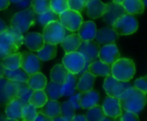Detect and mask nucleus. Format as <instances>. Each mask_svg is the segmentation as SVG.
<instances>
[{"mask_svg": "<svg viewBox=\"0 0 147 121\" xmlns=\"http://www.w3.org/2000/svg\"><path fill=\"white\" fill-rule=\"evenodd\" d=\"M123 111L140 114L146 104V94L135 89L134 86L126 89L118 98Z\"/></svg>", "mask_w": 147, "mask_h": 121, "instance_id": "nucleus-1", "label": "nucleus"}, {"mask_svg": "<svg viewBox=\"0 0 147 121\" xmlns=\"http://www.w3.org/2000/svg\"><path fill=\"white\" fill-rule=\"evenodd\" d=\"M135 72V64L130 58H120L111 65V76L121 82H129Z\"/></svg>", "mask_w": 147, "mask_h": 121, "instance_id": "nucleus-2", "label": "nucleus"}, {"mask_svg": "<svg viewBox=\"0 0 147 121\" xmlns=\"http://www.w3.org/2000/svg\"><path fill=\"white\" fill-rule=\"evenodd\" d=\"M36 14L30 6L29 8L16 13L10 21V27L18 30L22 34H25L35 24Z\"/></svg>", "mask_w": 147, "mask_h": 121, "instance_id": "nucleus-3", "label": "nucleus"}, {"mask_svg": "<svg viewBox=\"0 0 147 121\" xmlns=\"http://www.w3.org/2000/svg\"><path fill=\"white\" fill-rule=\"evenodd\" d=\"M42 36L45 43L53 45L59 44L64 38L68 35L67 30L61 25L59 21L51 22L43 28Z\"/></svg>", "mask_w": 147, "mask_h": 121, "instance_id": "nucleus-4", "label": "nucleus"}, {"mask_svg": "<svg viewBox=\"0 0 147 121\" xmlns=\"http://www.w3.org/2000/svg\"><path fill=\"white\" fill-rule=\"evenodd\" d=\"M111 27L118 35H129L137 31L139 23L134 15L126 13L119 17Z\"/></svg>", "mask_w": 147, "mask_h": 121, "instance_id": "nucleus-5", "label": "nucleus"}, {"mask_svg": "<svg viewBox=\"0 0 147 121\" xmlns=\"http://www.w3.org/2000/svg\"><path fill=\"white\" fill-rule=\"evenodd\" d=\"M62 65L70 73L78 75L84 68L86 62L83 55L76 51L65 53L62 59Z\"/></svg>", "mask_w": 147, "mask_h": 121, "instance_id": "nucleus-6", "label": "nucleus"}, {"mask_svg": "<svg viewBox=\"0 0 147 121\" xmlns=\"http://www.w3.org/2000/svg\"><path fill=\"white\" fill-rule=\"evenodd\" d=\"M59 21L66 30L76 32L83 22V16L79 12L68 9L59 15Z\"/></svg>", "mask_w": 147, "mask_h": 121, "instance_id": "nucleus-7", "label": "nucleus"}, {"mask_svg": "<svg viewBox=\"0 0 147 121\" xmlns=\"http://www.w3.org/2000/svg\"><path fill=\"white\" fill-rule=\"evenodd\" d=\"M133 87V85L129 82H121L115 77H113L111 75L105 77L104 83H103V89L106 92V94L109 96L119 98L120 95L127 89Z\"/></svg>", "mask_w": 147, "mask_h": 121, "instance_id": "nucleus-8", "label": "nucleus"}, {"mask_svg": "<svg viewBox=\"0 0 147 121\" xmlns=\"http://www.w3.org/2000/svg\"><path fill=\"white\" fill-rule=\"evenodd\" d=\"M100 47V45L94 40H85L82 41L77 52L83 55V57L85 59L86 65H90V63L98 58Z\"/></svg>", "mask_w": 147, "mask_h": 121, "instance_id": "nucleus-9", "label": "nucleus"}, {"mask_svg": "<svg viewBox=\"0 0 147 121\" xmlns=\"http://www.w3.org/2000/svg\"><path fill=\"white\" fill-rule=\"evenodd\" d=\"M21 68L30 76L40 71V60L35 54L30 52H21Z\"/></svg>", "mask_w": 147, "mask_h": 121, "instance_id": "nucleus-10", "label": "nucleus"}, {"mask_svg": "<svg viewBox=\"0 0 147 121\" xmlns=\"http://www.w3.org/2000/svg\"><path fill=\"white\" fill-rule=\"evenodd\" d=\"M127 12L121 3L111 2L106 4V10L102 15V21L109 26L112 24L121 15H125Z\"/></svg>", "mask_w": 147, "mask_h": 121, "instance_id": "nucleus-11", "label": "nucleus"}, {"mask_svg": "<svg viewBox=\"0 0 147 121\" xmlns=\"http://www.w3.org/2000/svg\"><path fill=\"white\" fill-rule=\"evenodd\" d=\"M120 57H121L120 51L115 43L104 45L100 47L99 54H98L99 59L110 66L117 59H119Z\"/></svg>", "mask_w": 147, "mask_h": 121, "instance_id": "nucleus-12", "label": "nucleus"}, {"mask_svg": "<svg viewBox=\"0 0 147 121\" xmlns=\"http://www.w3.org/2000/svg\"><path fill=\"white\" fill-rule=\"evenodd\" d=\"M102 108L103 109L105 115L109 118H114V119L120 118V116L123 112V110L121 108L119 99L109 95L103 100Z\"/></svg>", "mask_w": 147, "mask_h": 121, "instance_id": "nucleus-13", "label": "nucleus"}, {"mask_svg": "<svg viewBox=\"0 0 147 121\" xmlns=\"http://www.w3.org/2000/svg\"><path fill=\"white\" fill-rule=\"evenodd\" d=\"M28 103H25L21 99L16 97L10 100L5 107V115L6 118L14 119L22 121V108Z\"/></svg>", "mask_w": 147, "mask_h": 121, "instance_id": "nucleus-14", "label": "nucleus"}, {"mask_svg": "<svg viewBox=\"0 0 147 121\" xmlns=\"http://www.w3.org/2000/svg\"><path fill=\"white\" fill-rule=\"evenodd\" d=\"M118 37L119 35L113 29V28L110 26H108V27L100 28L99 30H96L95 41H96L99 45L104 46V45L115 43L117 40Z\"/></svg>", "mask_w": 147, "mask_h": 121, "instance_id": "nucleus-15", "label": "nucleus"}, {"mask_svg": "<svg viewBox=\"0 0 147 121\" xmlns=\"http://www.w3.org/2000/svg\"><path fill=\"white\" fill-rule=\"evenodd\" d=\"M23 43L30 51L38 52L43 47L45 41L41 34L37 32H31L24 36Z\"/></svg>", "mask_w": 147, "mask_h": 121, "instance_id": "nucleus-16", "label": "nucleus"}, {"mask_svg": "<svg viewBox=\"0 0 147 121\" xmlns=\"http://www.w3.org/2000/svg\"><path fill=\"white\" fill-rule=\"evenodd\" d=\"M87 15L91 19L102 17L106 10V3L101 0H90L85 5Z\"/></svg>", "mask_w": 147, "mask_h": 121, "instance_id": "nucleus-17", "label": "nucleus"}, {"mask_svg": "<svg viewBox=\"0 0 147 121\" xmlns=\"http://www.w3.org/2000/svg\"><path fill=\"white\" fill-rule=\"evenodd\" d=\"M99 101H100V95L95 89L80 93L81 109H89L97 105L99 103Z\"/></svg>", "mask_w": 147, "mask_h": 121, "instance_id": "nucleus-18", "label": "nucleus"}, {"mask_svg": "<svg viewBox=\"0 0 147 121\" xmlns=\"http://www.w3.org/2000/svg\"><path fill=\"white\" fill-rule=\"evenodd\" d=\"M90 73L96 77H108L111 75V66L103 63L102 61L95 60L88 65V70Z\"/></svg>", "mask_w": 147, "mask_h": 121, "instance_id": "nucleus-19", "label": "nucleus"}, {"mask_svg": "<svg viewBox=\"0 0 147 121\" xmlns=\"http://www.w3.org/2000/svg\"><path fill=\"white\" fill-rule=\"evenodd\" d=\"M96 25L93 21L83 22L80 25L78 31V35L80 36L83 41L85 40H93L96 33Z\"/></svg>", "mask_w": 147, "mask_h": 121, "instance_id": "nucleus-20", "label": "nucleus"}, {"mask_svg": "<svg viewBox=\"0 0 147 121\" xmlns=\"http://www.w3.org/2000/svg\"><path fill=\"white\" fill-rule=\"evenodd\" d=\"M82 41L83 40L78 34H71L66 35L59 44L61 45L65 52L69 53L78 51Z\"/></svg>", "mask_w": 147, "mask_h": 121, "instance_id": "nucleus-21", "label": "nucleus"}, {"mask_svg": "<svg viewBox=\"0 0 147 121\" xmlns=\"http://www.w3.org/2000/svg\"><path fill=\"white\" fill-rule=\"evenodd\" d=\"M95 81H96V77L87 71L80 75L78 82L77 83L76 89L78 91H79V93L91 90L94 88Z\"/></svg>", "mask_w": 147, "mask_h": 121, "instance_id": "nucleus-22", "label": "nucleus"}, {"mask_svg": "<svg viewBox=\"0 0 147 121\" xmlns=\"http://www.w3.org/2000/svg\"><path fill=\"white\" fill-rule=\"evenodd\" d=\"M38 113L48 117L54 118L59 115L60 113V103L58 101L54 100H47V102L40 108H38Z\"/></svg>", "mask_w": 147, "mask_h": 121, "instance_id": "nucleus-23", "label": "nucleus"}, {"mask_svg": "<svg viewBox=\"0 0 147 121\" xmlns=\"http://www.w3.org/2000/svg\"><path fill=\"white\" fill-rule=\"evenodd\" d=\"M77 83H78V77L77 75L72 73H68V76L64 82V83L61 84V92L62 96H71L76 93L77 90Z\"/></svg>", "mask_w": 147, "mask_h": 121, "instance_id": "nucleus-24", "label": "nucleus"}, {"mask_svg": "<svg viewBox=\"0 0 147 121\" xmlns=\"http://www.w3.org/2000/svg\"><path fill=\"white\" fill-rule=\"evenodd\" d=\"M27 83L33 90H42L46 87L47 80L45 75L39 71L30 75L27 81Z\"/></svg>", "mask_w": 147, "mask_h": 121, "instance_id": "nucleus-25", "label": "nucleus"}, {"mask_svg": "<svg viewBox=\"0 0 147 121\" xmlns=\"http://www.w3.org/2000/svg\"><path fill=\"white\" fill-rule=\"evenodd\" d=\"M0 51L7 54L8 56L18 51V48L14 44L6 31L0 34Z\"/></svg>", "mask_w": 147, "mask_h": 121, "instance_id": "nucleus-26", "label": "nucleus"}, {"mask_svg": "<svg viewBox=\"0 0 147 121\" xmlns=\"http://www.w3.org/2000/svg\"><path fill=\"white\" fill-rule=\"evenodd\" d=\"M57 55V46L45 43L43 47L37 52V57L40 61H49L51 59H53Z\"/></svg>", "mask_w": 147, "mask_h": 121, "instance_id": "nucleus-27", "label": "nucleus"}, {"mask_svg": "<svg viewBox=\"0 0 147 121\" xmlns=\"http://www.w3.org/2000/svg\"><path fill=\"white\" fill-rule=\"evenodd\" d=\"M121 4L126 12L130 15L142 14L145 9V4L142 0H124Z\"/></svg>", "mask_w": 147, "mask_h": 121, "instance_id": "nucleus-28", "label": "nucleus"}, {"mask_svg": "<svg viewBox=\"0 0 147 121\" xmlns=\"http://www.w3.org/2000/svg\"><path fill=\"white\" fill-rule=\"evenodd\" d=\"M68 73L69 71L65 69V67L63 65H56L53 67L50 72L51 81L62 84L65 81Z\"/></svg>", "mask_w": 147, "mask_h": 121, "instance_id": "nucleus-29", "label": "nucleus"}, {"mask_svg": "<svg viewBox=\"0 0 147 121\" xmlns=\"http://www.w3.org/2000/svg\"><path fill=\"white\" fill-rule=\"evenodd\" d=\"M3 77L13 82H22V83H27L29 75L22 69V68H18L14 71H9V70H4V75Z\"/></svg>", "mask_w": 147, "mask_h": 121, "instance_id": "nucleus-30", "label": "nucleus"}, {"mask_svg": "<svg viewBox=\"0 0 147 121\" xmlns=\"http://www.w3.org/2000/svg\"><path fill=\"white\" fill-rule=\"evenodd\" d=\"M44 92L48 100H54L58 101L62 97L61 92V84L54 83L53 81L47 83L46 87L44 88Z\"/></svg>", "mask_w": 147, "mask_h": 121, "instance_id": "nucleus-31", "label": "nucleus"}, {"mask_svg": "<svg viewBox=\"0 0 147 121\" xmlns=\"http://www.w3.org/2000/svg\"><path fill=\"white\" fill-rule=\"evenodd\" d=\"M1 63L4 69L14 71L21 67V52H15L12 53L6 58H4L3 60H1Z\"/></svg>", "mask_w": 147, "mask_h": 121, "instance_id": "nucleus-32", "label": "nucleus"}, {"mask_svg": "<svg viewBox=\"0 0 147 121\" xmlns=\"http://www.w3.org/2000/svg\"><path fill=\"white\" fill-rule=\"evenodd\" d=\"M47 97L44 92V90H33L29 99H28V103L34 107L35 108H41L47 102Z\"/></svg>", "mask_w": 147, "mask_h": 121, "instance_id": "nucleus-33", "label": "nucleus"}, {"mask_svg": "<svg viewBox=\"0 0 147 121\" xmlns=\"http://www.w3.org/2000/svg\"><path fill=\"white\" fill-rule=\"evenodd\" d=\"M85 116L88 121H102L106 117L102 106L98 104L87 109Z\"/></svg>", "mask_w": 147, "mask_h": 121, "instance_id": "nucleus-34", "label": "nucleus"}, {"mask_svg": "<svg viewBox=\"0 0 147 121\" xmlns=\"http://www.w3.org/2000/svg\"><path fill=\"white\" fill-rule=\"evenodd\" d=\"M76 111H77L76 108L70 102L69 100L60 103V113H59L60 117H62L67 120L71 121L72 118L76 114Z\"/></svg>", "mask_w": 147, "mask_h": 121, "instance_id": "nucleus-35", "label": "nucleus"}, {"mask_svg": "<svg viewBox=\"0 0 147 121\" xmlns=\"http://www.w3.org/2000/svg\"><path fill=\"white\" fill-rule=\"evenodd\" d=\"M18 83V91L16 97L23 101L25 103H28V99L33 92V89L28 85L27 83L17 82Z\"/></svg>", "mask_w": 147, "mask_h": 121, "instance_id": "nucleus-36", "label": "nucleus"}, {"mask_svg": "<svg viewBox=\"0 0 147 121\" xmlns=\"http://www.w3.org/2000/svg\"><path fill=\"white\" fill-rule=\"evenodd\" d=\"M30 6L36 15L50 10V0H31Z\"/></svg>", "mask_w": 147, "mask_h": 121, "instance_id": "nucleus-37", "label": "nucleus"}, {"mask_svg": "<svg viewBox=\"0 0 147 121\" xmlns=\"http://www.w3.org/2000/svg\"><path fill=\"white\" fill-rule=\"evenodd\" d=\"M36 20L41 26L44 27L51 22L59 21V15H57L56 13L50 9L45 13L36 15Z\"/></svg>", "mask_w": 147, "mask_h": 121, "instance_id": "nucleus-38", "label": "nucleus"}, {"mask_svg": "<svg viewBox=\"0 0 147 121\" xmlns=\"http://www.w3.org/2000/svg\"><path fill=\"white\" fill-rule=\"evenodd\" d=\"M37 114H38L37 108L28 103L22 108V121H34L37 117Z\"/></svg>", "mask_w": 147, "mask_h": 121, "instance_id": "nucleus-39", "label": "nucleus"}, {"mask_svg": "<svg viewBox=\"0 0 147 121\" xmlns=\"http://www.w3.org/2000/svg\"><path fill=\"white\" fill-rule=\"evenodd\" d=\"M6 32L9 35V37L11 38V40L14 42V44L19 49L22 46V45L23 44V40H24L23 34H22L21 32H19L16 29H14L11 27H8Z\"/></svg>", "mask_w": 147, "mask_h": 121, "instance_id": "nucleus-40", "label": "nucleus"}, {"mask_svg": "<svg viewBox=\"0 0 147 121\" xmlns=\"http://www.w3.org/2000/svg\"><path fill=\"white\" fill-rule=\"evenodd\" d=\"M69 9L67 0H50V9L57 15Z\"/></svg>", "mask_w": 147, "mask_h": 121, "instance_id": "nucleus-41", "label": "nucleus"}, {"mask_svg": "<svg viewBox=\"0 0 147 121\" xmlns=\"http://www.w3.org/2000/svg\"><path fill=\"white\" fill-rule=\"evenodd\" d=\"M4 91H5V94L9 101L16 98L17 95V91H18L17 82H13V81L8 80L4 86Z\"/></svg>", "mask_w": 147, "mask_h": 121, "instance_id": "nucleus-42", "label": "nucleus"}, {"mask_svg": "<svg viewBox=\"0 0 147 121\" xmlns=\"http://www.w3.org/2000/svg\"><path fill=\"white\" fill-rule=\"evenodd\" d=\"M69 9L77 11V12H82L85 9L86 2L84 0H67Z\"/></svg>", "mask_w": 147, "mask_h": 121, "instance_id": "nucleus-43", "label": "nucleus"}, {"mask_svg": "<svg viewBox=\"0 0 147 121\" xmlns=\"http://www.w3.org/2000/svg\"><path fill=\"white\" fill-rule=\"evenodd\" d=\"M7 81L8 79H6L4 77H0V106H3V105L6 106V104L9 102L4 91V86Z\"/></svg>", "mask_w": 147, "mask_h": 121, "instance_id": "nucleus-44", "label": "nucleus"}, {"mask_svg": "<svg viewBox=\"0 0 147 121\" xmlns=\"http://www.w3.org/2000/svg\"><path fill=\"white\" fill-rule=\"evenodd\" d=\"M134 87L140 91H142L143 93L146 94L147 93V81L146 77H140L138 79L135 80Z\"/></svg>", "mask_w": 147, "mask_h": 121, "instance_id": "nucleus-45", "label": "nucleus"}, {"mask_svg": "<svg viewBox=\"0 0 147 121\" xmlns=\"http://www.w3.org/2000/svg\"><path fill=\"white\" fill-rule=\"evenodd\" d=\"M119 121H140L139 115L131 112L124 111L119 118Z\"/></svg>", "mask_w": 147, "mask_h": 121, "instance_id": "nucleus-46", "label": "nucleus"}, {"mask_svg": "<svg viewBox=\"0 0 147 121\" xmlns=\"http://www.w3.org/2000/svg\"><path fill=\"white\" fill-rule=\"evenodd\" d=\"M69 101L74 106V108H76V110H79L81 109L80 107V93L78 94H74L71 96H69Z\"/></svg>", "mask_w": 147, "mask_h": 121, "instance_id": "nucleus-47", "label": "nucleus"}, {"mask_svg": "<svg viewBox=\"0 0 147 121\" xmlns=\"http://www.w3.org/2000/svg\"><path fill=\"white\" fill-rule=\"evenodd\" d=\"M30 3H31V0H21V1H19L17 3H15L16 8L21 9L22 10L29 8L30 7Z\"/></svg>", "mask_w": 147, "mask_h": 121, "instance_id": "nucleus-48", "label": "nucleus"}, {"mask_svg": "<svg viewBox=\"0 0 147 121\" xmlns=\"http://www.w3.org/2000/svg\"><path fill=\"white\" fill-rule=\"evenodd\" d=\"M34 121H53V119L48 118V117H47V116H45V115L38 113L37 117L35 118V120Z\"/></svg>", "mask_w": 147, "mask_h": 121, "instance_id": "nucleus-49", "label": "nucleus"}, {"mask_svg": "<svg viewBox=\"0 0 147 121\" xmlns=\"http://www.w3.org/2000/svg\"><path fill=\"white\" fill-rule=\"evenodd\" d=\"M10 0H0V10L5 9L9 6Z\"/></svg>", "mask_w": 147, "mask_h": 121, "instance_id": "nucleus-50", "label": "nucleus"}, {"mask_svg": "<svg viewBox=\"0 0 147 121\" xmlns=\"http://www.w3.org/2000/svg\"><path fill=\"white\" fill-rule=\"evenodd\" d=\"M71 121H88L85 115L83 114H75V116L72 118Z\"/></svg>", "mask_w": 147, "mask_h": 121, "instance_id": "nucleus-51", "label": "nucleus"}, {"mask_svg": "<svg viewBox=\"0 0 147 121\" xmlns=\"http://www.w3.org/2000/svg\"><path fill=\"white\" fill-rule=\"evenodd\" d=\"M8 28V26L6 25V23L4 22V21H3L2 19H0V34L5 32Z\"/></svg>", "mask_w": 147, "mask_h": 121, "instance_id": "nucleus-52", "label": "nucleus"}, {"mask_svg": "<svg viewBox=\"0 0 147 121\" xmlns=\"http://www.w3.org/2000/svg\"><path fill=\"white\" fill-rule=\"evenodd\" d=\"M53 121H71V120H65V119H64V118H62V117H60V116L59 115V116H56V117L53 118Z\"/></svg>", "mask_w": 147, "mask_h": 121, "instance_id": "nucleus-53", "label": "nucleus"}, {"mask_svg": "<svg viewBox=\"0 0 147 121\" xmlns=\"http://www.w3.org/2000/svg\"><path fill=\"white\" fill-rule=\"evenodd\" d=\"M4 67L3 66V65H2V63H1V61H0V77H3V75H4Z\"/></svg>", "mask_w": 147, "mask_h": 121, "instance_id": "nucleus-54", "label": "nucleus"}, {"mask_svg": "<svg viewBox=\"0 0 147 121\" xmlns=\"http://www.w3.org/2000/svg\"><path fill=\"white\" fill-rule=\"evenodd\" d=\"M102 121H119V118L117 119H114V118H109V117H105V119Z\"/></svg>", "mask_w": 147, "mask_h": 121, "instance_id": "nucleus-55", "label": "nucleus"}, {"mask_svg": "<svg viewBox=\"0 0 147 121\" xmlns=\"http://www.w3.org/2000/svg\"><path fill=\"white\" fill-rule=\"evenodd\" d=\"M7 56H8L7 54H5V53H3V52H1V51H0V61H1V60H3V59L4 58H6Z\"/></svg>", "mask_w": 147, "mask_h": 121, "instance_id": "nucleus-56", "label": "nucleus"}, {"mask_svg": "<svg viewBox=\"0 0 147 121\" xmlns=\"http://www.w3.org/2000/svg\"><path fill=\"white\" fill-rule=\"evenodd\" d=\"M5 119H6V117H4L3 114H0V121H4L5 120Z\"/></svg>", "mask_w": 147, "mask_h": 121, "instance_id": "nucleus-57", "label": "nucleus"}, {"mask_svg": "<svg viewBox=\"0 0 147 121\" xmlns=\"http://www.w3.org/2000/svg\"><path fill=\"white\" fill-rule=\"evenodd\" d=\"M4 121H19V120H14V119H9V118H6Z\"/></svg>", "mask_w": 147, "mask_h": 121, "instance_id": "nucleus-58", "label": "nucleus"}, {"mask_svg": "<svg viewBox=\"0 0 147 121\" xmlns=\"http://www.w3.org/2000/svg\"><path fill=\"white\" fill-rule=\"evenodd\" d=\"M124 0H113V2L115 3H121Z\"/></svg>", "mask_w": 147, "mask_h": 121, "instance_id": "nucleus-59", "label": "nucleus"}, {"mask_svg": "<svg viewBox=\"0 0 147 121\" xmlns=\"http://www.w3.org/2000/svg\"><path fill=\"white\" fill-rule=\"evenodd\" d=\"M19 1H21V0H10V3H17V2H19Z\"/></svg>", "mask_w": 147, "mask_h": 121, "instance_id": "nucleus-60", "label": "nucleus"}, {"mask_svg": "<svg viewBox=\"0 0 147 121\" xmlns=\"http://www.w3.org/2000/svg\"><path fill=\"white\" fill-rule=\"evenodd\" d=\"M84 1H85V2L87 3V2H88V1H90V0H84Z\"/></svg>", "mask_w": 147, "mask_h": 121, "instance_id": "nucleus-61", "label": "nucleus"}]
</instances>
